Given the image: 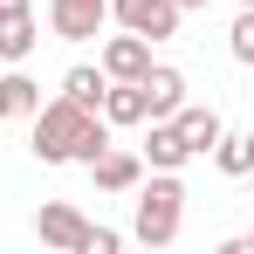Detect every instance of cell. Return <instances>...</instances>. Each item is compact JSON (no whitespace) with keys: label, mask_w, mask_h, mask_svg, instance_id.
I'll list each match as a JSON object with an SVG mask.
<instances>
[{"label":"cell","mask_w":254,"mask_h":254,"mask_svg":"<svg viewBox=\"0 0 254 254\" xmlns=\"http://www.w3.org/2000/svg\"><path fill=\"white\" fill-rule=\"evenodd\" d=\"M35 158L42 165H89L103 144H110V124H103V110H89V103H69V96H55L35 110Z\"/></svg>","instance_id":"cell-1"},{"label":"cell","mask_w":254,"mask_h":254,"mask_svg":"<svg viewBox=\"0 0 254 254\" xmlns=\"http://www.w3.org/2000/svg\"><path fill=\"white\" fill-rule=\"evenodd\" d=\"M179 220H186V186H179L172 172H158L151 186L137 179V227H130V234H137L144 248H172V241H179Z\"/></svg>","instance_id":"cell-2"},{"label":"cell","mask_w":254,"mask_h":254,"mask_svg":"<svg viewBox=\"0 0 254 254\" xmlns=\"http://www.w3.org/2000/svg\"><path fill=\"white\" fill-rule=\"evenodd\" d=\"M110 14L124 21L130 35H144V42H172L179 35V7L172 0H110Z\"/></svg>","instance_id":"cell-3"},{"label":"cell","mask_w":254,"mask_h":254,"mask_svg":"<svg viewBox=\"0 0 254 254\" xmlns=\"http://www.w3.org/2000/svg\"><path fill=\"white\" fill-rule=\"evenodd\" d=\"M35 234H42V248H62V254H83V241H89V220L69 199H48L42 213H35Z\"/></svg>","instance_id":"cell-4"},{"label":"cell","mask_w":254,"mask_h":254,"mask_svg":"<svg viewBox=\"0 0 254 254\" xmlns=\"http://www.w3.org/2000/svg\"><path fill=\"white\" fill-rule=\"evenodd\" d=\"M103 21H110V0H48V28L62 42H89Z\"/></svg>","instance_id":"cell-5"},{"label":"cell","mask_w":254,"mask_h":254,"mask_svg":"<svg viewBox=\"0 0 254 254\" xmlns=\"http://www.w3.org/2000/svg\"><path fill=\"white\" fill-rule=\"evenodd\" d=\"M89 179H96V192H137L144 158H137V151H117V144H103V151L89 158Z\"/></svg>","instance_id":"cell-6"},{"label":"cell","mask_w":254,"mask_h":254,"mask_svg":"<svg viewBox=\"0 0 254 254\" xmlns=\"http://www.w3.org/2000/svg\"><path fill=\"white\" fill-rule=\"evenodd\" d=\"M144 69H151V42H144V35L124 28V35L103 42V76H110V83H137Z\"/></svg>","instance_id":"cell-7"},{"label":"cell","mask_w":254,"mask_h":254,"mask_svg":"<svg viewBox=\"0 0 254 254\" xmlns=\"http://www.w3.org/2000/svg\"><path fill=\"white\" fill-rule=\"evenodd\" d=\"M137 89H144V117H179V103H186V76L158 69V62L137 76Z\"/></svg>","instance_id":"cell-8"},{"label":"cell","mask_w":254,"mask_h":254,"mask_svg":"<svg viewBox=\"0 0 254 254\" xmlns=\"http://www.w3.org/2000/svg\"><path fill=\"white\" fill-rule=\"evenodd\" d=\"M172 124H179V137L192 144V158H199V151H213V144H220V130H227L213 103H179V117H172Z\"/></svg>","instance_id":"cell-9"},{"label":"cell","mask_w":254,"mask_h":254,"mask_svg":"<svg viewBox=\"0 0 254 254\" xmlns=\"http://www.w3.org/2000/svg\"><path fill=\"white\" fill-rule=\"evenodd\" d=\"M144 158H151L158 172H179L186 158H192V144L179 137V124H172V117H151V137H144Z\"/></svg>","instance_id":"cell-10"},{"label":"cell","mask_w":254,"mask_h":254,"mask_svg":"<svg viewBox=\"0 0 254 254\" xmlns=\"http://www.w3.org/2000/svg\"><path fill=\"white\" fill-rule=\"evenodd\" d=\"M35 42H42V35H35V14H28V7H21V14H0V62H28Z\"/></svg>","instance_id":"cell-11"},{"label":"cell","mask_w":254,"mask_h":254,"mask_svg":"<svg viewBox=\"0 0 254 254\" xmlns=\"http://www.w3.org/2000/svg\"><path fill=\"white\" fill-rule=\"evenodd\" d=\"M213 165L227 172V179H248V172H254V130H220Z\"/></svg>","instance_id":"cell-12"},{"label":"cell","mask_w":254,"mask_h":254,"mask_svg":"<svg viewBox=\"0 0 254 254\" xmlns=\"http://www.w3.org/2000/svg\"><path fill=\"white\" fill-rule=\"evenodd\" d=\"M103 124H144V89L137 83H110L103 89Z\"/></svg>","instance_id":"cell-13"},{"label":"cell","mask_w":254,"mask_h":254,"mask_svg":"<svg viewBox=\"0 0 254 254\" xmlns=\"http://www.w3.org/2000/svg\"><path fill=\"white\" fill-rule=\"evenodd\" d=\"M103 89H110L103 62H96V69H69V76H62V96H69V103H89V110H103Z\"/></svg>","instance_id":"cell-14"},{"label":"cell","mask_w":254,"mask_h":254,"mask_svg":"<svg viewBox=\"0 0 254 254\" xmlns=\"http://www.w3.org/2000/svg\"><path fill=\"white\" fill-rule=\"evenodd\" d=\"M0 83H7V110H14V117H35V110H42V83H35V76L14 69V76H0Z\"/></svg>","instance_id":"cell-15"},{"label":"cell","mask_w":254,"mask_h":254,"mask_svg":"<svg viewBox=\"0 0 254 254\" xmlns=\"http://www.w3.org/2000/svg\"><path fill=\"white\" fill-rule=\"evenodd\" d=\"M227 48H234V62H248V69H254V7H241V21L227 28Z\"/></svg>","instance_id":"cell-16"},{"label":"cell","mask_w":254,"mask_h":254,"mask_svg":"<svg viewBox=\"0 0 254 254\" xmlns=\"http://www.w3.org/2000/svg\"><path fill=\"white\" fill-rule=\"evenodd\" d=\"M117 248H124L117 227H89V241H83V254H117Z\"/></svg>","instance_id":"cell-17"},{"label":"cell","mask_w":254,"mask_h":254,"mask_svg":"<svg viewBox=\"0 0 254 254\" xmlns=\"http://www.w3.org/2000/svg\"><path fill=\"white\" fill-rule=\"evenodd\" d=\"M21 7H28V0H0V14H21Z\"/></svg>","instance_id":"cell-18"},{"label":"cell","mask_w":254,"mask_h":254,"mask_svg":"<svg viewBox=\"0 0 254 254\" xmlns=\"http://www.w3.org/2000/svg\"><path fill=\"white\" fill-rule=\"evenodd\" d=\"M172 7H179V14H192V7H206V0H172Z\"/></svg>","instance_id":"cell-19"},{"label":"cell","mask_w":254,"mask_h":254,"mask_svg":"<svg viewBox=\"0 0 254 254\" xmlns=\"http://www.w3.org/2000/svg\"><path fill=\"white\" fill-rule=\"evenodd\" d=\"M0 117H14V110H7V83H0Z\"/></svg>","instance_id":"cell-20"},{"label":"cell","mask_w":254,"mask_h":254,"mask_svg":"<svg viewBox=\"0 0 254 254\" xmlns=\"http://www.w3.org/2000/svg\"><path fill=\"white\" fill-rule=\"evenodd\" d=\"M241 248H248V254H254V234H248V241H241Z\"/></svg>","instance_id":"cell-21"},{"label":"cell","mask_w":254,"mask_h":254,"mask_svg":"<svg viewBox=\"0 0 254 254\" xmlns=\"http://www.w3.org/2000/svg\"><path fill=\"white\" fill-rule=\"evenodd\" d=\"M248 192H254V172H248Z\"/></svg>","instance_id":"cell-22"},{"label":"cell","mask_w":254,"mask_h":254,"mask_svg":"<svg viewBox=\"0 0 254 254\" xmlns=\"http://www.w3.org/2000/svg\"><path fill=\"white\" fill-rule=\"evenodd\" d=\"M241 7H254V0H241Z\"/></svg>","instance_id":"cell-23"}]
</instances>
